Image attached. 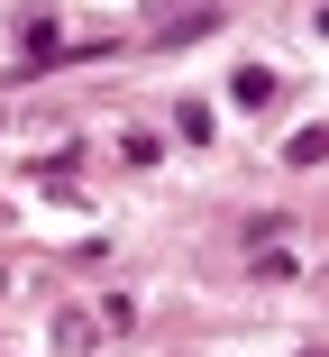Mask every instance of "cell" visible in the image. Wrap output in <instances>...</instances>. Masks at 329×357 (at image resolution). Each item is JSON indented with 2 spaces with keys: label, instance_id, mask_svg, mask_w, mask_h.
Instances as JSON below:
<instances>
[]
</instances>
